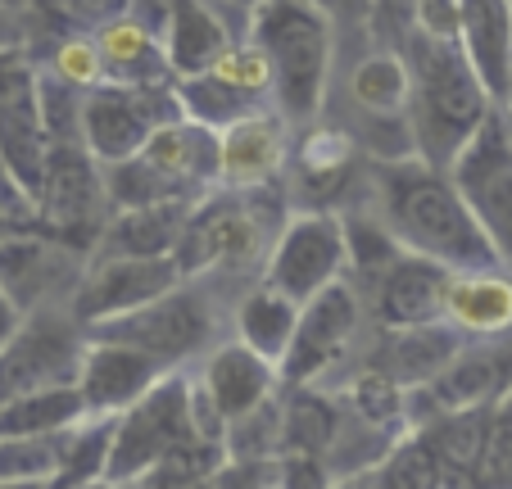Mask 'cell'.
Masks as SVG:
<instances>
[{"mask_svg":"<svg viewBox=\"0 0 512 489\" xmlns=\"http://www.w3.org/2000/svg\"><path fill=\"white\" fill-rule=\"evenodd\" d=\"M499 109H512V73H508V91H503V105Z\"/></svg>","mask_w":512,"mask_h":489,"instance_id":"cell-41","label":"cell"},{"mask_svg":"<svg viewBox=\"0 0 512 489\" xmlns=\"http://www.w3.org/2000/svg\"><path fill=\"white\" fill-rule=\"evenodd\" d=\"M213 281L182 277L173 290L155 295L150 304L132 308V313L91 322L87 336H109L123 345L150 354L159 367H191L200 354L218 340V299H213Z\"/></svg>","mask_w":512,"mask_h":489,"instance_id":"cell-5","label":"cell"},{"mask_svg":"<svg viewBox=\"0 0 512 489\" xmlns=\"http://www.w3.org/2000/svg\"><path fill=\"white\" fill-rule=\"evenodd\" d=\"M195 200H155V204H132V209H114L105 218L96 250L105 254H173L182 227L191 218ZM91 250V254H96Z\"/></svg>","mask_w":512,"mask_h":489,"instance_id":"cell-26","label":"cell"},{"mask_svg":"<svg viewBox=\"0 0 512 489\" xmlns=\"http://www.w3.org/2000/svg\"><path fill=\"white\" fill-rule=\"evenodd\" d=\"M41 10L64 23V32H96L100 23L132 10V0H41Z\"/></svg>","mask_w":512,"mask_h":489,"instance_id":"cell-33","label":"cell"},{"mask_svg":"<svg viewBox=\"0 0 512 489\" xmlns=\"http://www.w3.org/2000/svg\"><path fill=\"white\" fill-rule=\"evenodd\" d=\"M290 204L286 191L259 186V191H232V186H213L191 204V218L177 240V268L182 277L200 281H254L263 272V259L272 250V236L286 222Z\"/></svg>","mask_w":512,"mask_h":489,"instance_id":"cell-4","label":"cell"},{"mask_svg":"<svg viewBox=\"0 0 512 489\" xmlns=\"http://www.w3.org/2000/svg\"><path fill=\"white\" fill-rule=\"evenodd\" d=\"M191 376L223 422H236V417H245L250 408H259L263 399H272V394L281 390L277 367L254 354L250 345H241L236 336L213 340L200 354V367H195Z\"/></svg>","mask_w":512,"mask_h":489,"instance_id":"cell-19","label":"cell"},{"mask_svg":"<svg viewBox=\"0 0 512 489\" xmlns=\"http://www.w3.org/2000/svg\"><path fill=\"white\" fill-rule=\"evenodd\" d=\"M463 204L472 209L481 236L490 240L494 259L512 272V141L503 132V114L494 109L481 132L454 154L449 163Z\"/></svg>","mask_w":512,"mask_h":489,"instance_id":"cell-10","label":"cell"},{"mask_svg":"<svg viewBox=\"0 0 512 489\" xmlns=\"http://www.w3.org/2000/svg\"><path fill=\"white\" fill-rule=\"evenodd\" d=\"M28 68V59H23V50L19 46H0V96L10 91V82Z\"/></svg>","mask_w":512,"mask_h":489,"instance_id":"cell-37","label":"cell"},{"mask_svg":"<svg viewBox=\"0 0 512 489\" xmlns=\"http://www.w3.org/2000/svg\"><path fill=\"white\" fill-rule=\"evenodd\" d=\"M458 46L503 105L512 73V0H458Z\"/></svg>","mask_w":512,"mask_h":489,"instance_id":"cell-23","label":"cell"},{"mask_svg":"<svg viewBox=\"0 0 512 489\" xmlns=\"http://www.w3.org/2000/svg\"><path fill=\"white\" fill-rule=\"evenodd\" d=\"M345 263V218L336 209H290L277 236H272V250L263 259L259 277L304 304L322 286L345 277Z\"/></svg>","mask_w":512,"mask_h":489,"instance_id":"cell-9","label":"cell"},{"mask_svg":"<svg viewBox=\"0 0 512 489\" xmlns=\"http://www.w3.org/2000/svg\"><path fill=\"white\" fill-rule=\"evenodd\" d=\"M5 231H10V222H5V213H0V236H5Z\"/></svg>","mask_w":512,"mask_h":489,"instance_id":"cell-42","label":"cell"},{"mask_svg":"<svg viewBox=\"0 0 512 489\" xmlns=\"http://www.w3.org/2000/svg\"><path fill=\"white\" fill-rule=\"evenodd\" d=\"M354 209H368L408 254L445 263L449 272L467 268H503L490 240L481 236L472 209L463 204L449 168H435L422 154L399 159H368L363 195Z\"/></svg>","mask_w":512,"mask_h":489,"instance_id":"cell-1","label":"cell"},{"mask_svg":"<svg viewBox=\"0 0 512 489\" xmlns=\"http://www.w3.org/2000/svg\"><path fill=\"white\" fill-rule=\"evenodd\" d=\"M91 254L41 227H10L0 236V286L28 313L41 304H68Z\"/></svg>","mask_w":512,"mask_h":489,"instance_id":"cell-15","label":"cell"},{"mask_svg":"<svg viewBox=\"0 0 512 489\" xmlns=\"http://www.w3.org/2000/svg\"><path fill=\"white\" fill-rule=\"evenodd\" d=\"M223 467H227V444L218 440V435H186V440L173 444L136 485H145V489H200V485H213Z\"/></svg>","mask_w":512,"mask_h":489,"instance_id":"cell-28","label":"cell"},{"mask_svg":"<svg viewBox=\"0 0 512 489\" xmlns=\"http://www.w3.org/2000/svg\"><path fill=\"white\" fill-rule=\"evenodd\" d=\"M23 322V308L14 304V295L5 286H0V345H5V340L14 336V326Z\"/></svg>","mask_w":512,"mask_h":489,"instance_id":"cell-38","label":"cell"},{"mask_svg":"<svg viewBox=\"0 0 512 489\" xmlns=\"http://www.w3.org/2000/svg\"><path fill=\"white\" fill-rule=\"evenodd\" d=\"M182 281L173 254H105L96 250L78 277V290L68 295V308L82 326L105 322V317L132 313L150 304L155 295L173 290Z\"/></svg>","mask_w":512,"mask_h":489,"instance_id":"cell-13","label":"cell"},{"mask_svg":"<svg viewBox=\"0 0 512 489\" xmlns=\"http://www.w3.org/2000/svg\"><path fill=\"white\" fill-rule=\"evenodd\" d=\"M463 331L440 317V322H417V326H372L368 349L358 354L354 367H372L399 390H422L449 358L463 345Z\"/></svg>","mask_w":512,"mask_h":489,"instance_id":"cell-18","label":"cell"},{"mask_svg":"<svg viewBox=\"0 0 512 489\" xmlns=\"http://www.w3.org/2000/svg\"><path fill=\"white\" fill-rule=\"evenodd\" d=\"M408 68V132L413 154H422L435 168H449L454 154L481 132V123L499 109L476 68L467 64L463 46L454 37H426L408 28L395 41Z\"/></svg>","mask_w":512,"mask_h":489,"instance_id":"cell-2","label":"cell"},{"mask_svg":"<svg viewBox=\"0 0 512 489\" xmlns=\"http://www.w3.org/2000/svg\"><path fill=\"white\" fill-rule=\"evenodd\" d=\"M408 28L426 37H454L458 41V0H413Z\"/></svg>","mask_w":512,"mask_h":489,"instance_id":"cell-35","label":"cell"},{"mask_svg":"<svg viewBox=\"0 0 512 489\" xmlns=\"http://www.w3.org/2000/svg\"><path fill=\"white\" fill-rule=\"evenodd\" d=\"M454 272L445 263L399 250L368 286L358 290L368 308V326H417L445 317V295Z\"/></svg>","mask_w":512,"mask_h":489,"instance_id":"cell-16","label":"cell"},{"mask_svg":"<svg viewBox=\"0 0 512 489\" xmlns=\"http://www.w3.org/2000/svg\"><path fill=\"white\" fill-rule=\"evenodd\" d=\"M213 5H218V10H227V14H232V19L245 28V14H250L254 0H213Z\"/></svg>","mask_w":512,"mask_h":489,"instance_id":"cell-39","label":"cell"},{"mask_svg":"<svg viewBox=\"0 0 512 489\" xmlns=\"http://www.w3.org/2000/svg\"><path fill=\"white\" fill-rule=\"evenodd\" d=\"M91 37H96L100 64H105V82H127V87H164V82H173V64L164 55V41L132 10L100 23Z\"/></svg>","mask_w":512,"mask_h":489,"instance_id":"cell-22","label":"cell"},{"mask_svg":"<svg viewBox=\"0 0 512 489\" xmlns=\"http://www.w3.org/2000/svg\"><path fill=\"white\" fill-rule=\"evenodd\" d=\"M186 435H204L195 422V381L191 367H173L145 394H136L123 413H114L100 485H136Z\"/></svg>","mask_w":512,"mask_h":489,"instance_id":"cell-6","label":"cell"},{"mask_svg":"<svg viewBox=\"0 0 512 489\" xmlns=\"http://www.w3.org/2000/svg\"><path fill=\"white\" fill-rule=\"evenodd\" d=\"M368 331V308L345 277L322 286L300 304V322L286 358L277 363L281 385H322L336 390L358 363V345Z\"/></svg>","mask_w":512,"mask_h":489,"instance_id":"cell-7","label":"cell"},{"mask_svg":"<svg viewBox=\"0 0 512 489\" xmlns=\"http://www.w3.org/2000/svg\"><path fill=\"white\" fill-rule=\"evenodd\" d=\"M309 5L336 23V41L377 37V32H372V0H309Z\"/></svg>","mask_w":512,"mask_h":489,"instance_id":"cell-34","label":"cell"},{"mask_svg":"<svg viewBox=\"0 0 512 489\" xmlns=\"http://www.w3.org/2000/svg\"><path fill=\"white\" fill-rule=\"evenodd\" d=\"M503 114V132H508V141H512V109H499Z\"/></svg>","mask_w":512,"mask_h":489,"instance_id":"cell-40","label":"cell"},{"mask_svg":"<svg viewBox=\"0 0 512 489\" xmlns=\"http://www.w3.org/2000/svg\"><path fill=\"white\" fill-rule=\"evenodd\" d=\"M109 422H114V417L87 413L78 426H68V431L59 435V471H55L59 489L100 485L105 458H109Z\"/></svg>","mask_w":512,"mask_h":489,"instance_id":"cell-29","label":"cell"},{"mask_svg":"<svg viewBox=\"0 0 512 489\" xmlns=\"http://www.w3.org/2000/svg\"><path fill=\"white\" fill-rule=\"evenodd\" d=\"M241 37L268 64L272 109L290 127L318 123L336 77V23L309 0H254Z\"/></svg>","mask_w":512,"mask_h":489,"instance_id":"cell-3","label":"cell"},{"mask_svg":"<svg viewBox=\"0 0 512 489\" xmlns=\"http://www.w3.org/2000/svg\"><path fill=\"white\" fill-rule=\"evenodd\" d=\"M300 322V299H290L286 290L268 286L263 277L245 281V290L232 304V331L241 345H250L259 358H268L272 367L286 358L290 336Z\"/></svg>","mask_w":512,"mask_h":489,"instance_id":"cell-25","label":"cell"},{"mask_svg":"<svg viewBox=\"0 0 512 489\" xmlns=\"http://www.w3.org/2000/svg\"><path fill=\"white\" fill-rule=\"evenodd\" d=\"M290 145H295V127L272 105L218 127V186L232 191L277 186L286 177Z\"/></svg>","mask_w":512,"mask_h":489,"instance_id":"cell-17","label":"cell"},{"mask_svg":"<svg viewBox=\"0 0 512 489\" xmlns=\"http://www.w3.org/2000/svg\"><path fill=\"white\" fill-rule=\"evenodd\" d=\"M141 154L155 163L159 173H168L186 195L200 200L204 191L218 186V132L195 118L177 114L173 123L155 127L150 141L141 145Z\"/></svg>","mask_w":512,"mask_h":489,"instance_id":"cell-21","label":"cell"},{"mask_svg":"<svg viewBox=\"0 0 512 489\" xmlns=\"http://www.w3.org/2000/svg\"><path fill=\"white\" fill-rule=\"evenodd\" d=\"M472 485L512 489V390L485 408V431H481V449H476Z\"/></svg>","mask_w":512,"mask_h":489,"instance_id":"cell-31","label":"cell"},{"mask_svg":"<svg viewBox=\"0 0 512 489\" xmlns=\"http://www.w3.org/2000/svg\"><path fill=\"white\" fill-rule=\"evenodd\" d=\"M82 345H87V326L68 304L28 308L14 336L0 345V403L41 385L78 381Z\"/></svg>","mask_w":512,"mask_h":489,"instance_id":"cell-8","label":"cell"},{"mask_svg":"<svg viewBox=\"0 0 512 489\" xmlns=\"http://www.w3.org/2000/svg\"><path fill=\"white\" fill-rule=\"evenodd\" d=\"M182 114L177 105L173 82L164 87H127V82H96L82 91L78 105V123H82V141L96 154V163H118L127 154H136L150 132Z\"/></svg>","mask_w":512,"mask_h":489,"instance_id":"cell-11","label":"cell"},{"mask_svg":"<svg viewBox=\"0 0 512 489\" xmlns=\"http://www.w3.org/2000/svg\"><path fill=\"white\" fill-rule=\"evenodd\" d=\"M164 372L168 367H159L150 354L123 345V340L87 336L82 363H78V390H82V399H87V413L114 417V413H123L136 394L150 390Z\"/></svg>","mask_w":512,"mask_h":489,"instance_id":"cell-20","label":"cell"},{"mask_svg":"<svg viewBox=\"0 0 512 489\" xmlns=\"http://www.w3.org/2000/svg\"><path fill=\"white\" fill-rule=\"evenodd\" d=\"M512 390V331L467 336L422 390H408V426L435 408H485Z\"/></svg>","mask_w":512,"mask_h":489,"instance_id":"cell-14","label":"cell"},{"mask_svg":"<svg viewBox=\"0 0 512 489\" xmlns=\"http://www.w3.org/2000/svg\"><path fill=\"white\" fill-rule=\"evenodd\" d=\"M173 91H177L182 114L213 127V132L245 114H254V109L272 105L268 64H263V55L245 37H236L232 46L213 59V64H204L200 73L173 77Z\"/></svg>","mask_w":512,"mask_h":489,"instance_id":"cell-12","label":"cell"},{"mask_svg":"<svg viewBox=\"0 0 512 489\" xmlns=\"http://www.w3.org/2000/svg\"><path fill=\"white\" fill-rule=\"evenodd\" d=\"M408 14H413V0H372V32H377V41L395 46L408 32Z\"/></svg>","mask_w":512,"mask_h":489,"instance_id":"cell-36","label":"cell"},{"mask_svg":"<svg viewBox=\"0 0 512 489\" xmlns=\"http://www.w3.org/2000/svg\"><path fill=\"white\" fill-rule=\"evenodd\" d=\"M445 322L463 336H499L512 331V272L467 268L449 277Z\"/></svg>","mask_w":512,"mask_h":489,"instance_id":"cell-24","label":"cell"},{"mask_svg":"<svg viewBox=\"0 0 512 489\" xmlns=\"http://www.w3.org/2000/svg\"><path fill=\"white\" fill-rule=\"evenodd\" d=\"M87 417L78 381L68 385H41V390L14 394L0 403V435H59Z\"/></svg>","mask_w":512,"mask_h":489,"instance_id":"cell-27","label":"cell"},{"mask_svg":"<svg viewBox=\"0 0 512 489\" xmlns=\"http://www.w3.org/2000/svg\"><path fill=\"white\" fill-rule=\"evenodd\" d=\"M46 68L78 91L105 82V64H100V50H96V37H91V32H64V41H55V50H50Z\"/></svg>","mask_w":512,"mask_h":489,"instance_id":"cell-32","label":"cell"},{"mask_svg":"<svg viewBox=\"0 0 512 489\" xmlns=\"http://www.w3.org/2000/svg\"><path fill=\"white\" fill-rule=\"evenodd\" d=\"M59 435H0V485H55Z\"/></svg>","mask_w":512,"mask_h":489,"instance_id":"cell-30","label":"cell"}]
</instances>
